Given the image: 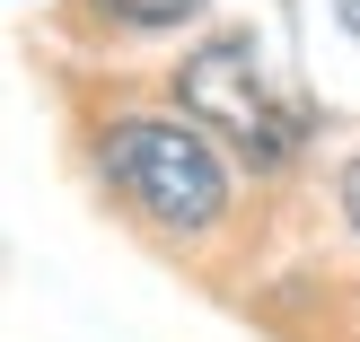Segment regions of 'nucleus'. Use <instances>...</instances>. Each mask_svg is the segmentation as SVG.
Segmentation results:
<instances>
[{
    "mask_svg": "<svg viewBox=\"0 0 360 342\" xmlns=\"http://www.w3.org/2000/svg\"><path fill=\"white\" fill-rule=\"evenodd\" d=\"M343 220L360 228V158H352V167H343Z\"/></svg>",
    "mask_w": 360,
    "mask_h": 342,
    "instance_id": "obj_4",
    "label": "nucleus"
},
{
    "mask_svg": "<svg viewBox=\"0 0 360 342\" xmlns=\"http://www.w3.org/2000/svg\"><path fill=\"white\" fill-rule=\"evenodd\" d=\"M105 9H115L123 27H185V18H202L211 0H105Z\"/></svg>",
    "mask_w": 360,
    "mask_h": 342,
    "instance_id": "obj_3",
    "label": "nucleus"
},
{
    "mask_svg": "<svg viewBox=\"0 0 360 342\" xmlns=\"http://www.w3.org/2000/svg\"><path fill=\"white\" fill-rule=\"evenodd\" d=\"M176 88H185V105L246 158V167H281V158L299 150V114L281 105V88L264 79L255 35L220 27L211 44H193V62H185V79H176Z\"/></svg>",
    "mask_w": 360,
    "mask_h": 342,
    "instance_id": "obj_2",
    "label": "nucleus"
},
{
    "mask_svg": "<svg viewBox=\"0 0 360 342\" xmlns=\"http://www.w3.org/2000/svg\"><path fill=\"white\" fill-rule=\"evenodd\" d=\"M334 9H343V18H352V35H360V0H334Z\"/></svg>",
    "mask_w": 360,
    "mask_h": 342,
    "instance_id": "obj_5",
    "label": "nucleus"
},
{
    "mask_svg": "<svg viewBox=\"0 0 360 342\" xmlns=\"http://www.w3.org/2000/svg\"><path fill=\"white\" fill-rule=\"evenodd\" d=\"M105 176L132 211H150L158 228H211L229 211V167L211 150V132L193 123H158V114H132L105 132Z\"/></svg>",
    "mask_w": 360,
    "mask_h": 342,
    "instance_id": "obj_1",
    "label": "nucleus"
}]
</instances>
